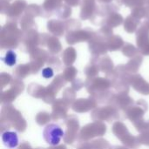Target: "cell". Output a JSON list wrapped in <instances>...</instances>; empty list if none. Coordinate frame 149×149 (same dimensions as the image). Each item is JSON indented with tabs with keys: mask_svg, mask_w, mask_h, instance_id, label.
<instances>
[{
	"mask_svg": "<svg viewBox=\"0 0 149 149\" xmlns=\"http://www.w3.org/2000/svg\"><path fill=\"white\" fill-rule=\"evenodd\" d=\"M64 134H65L62 128L56 124H50L46 126L43 132L45 141L48 144L52 146L58 145L60 142Z\"/></svg>",
	"mask_w": 149,
	"mask_h": 149,
	"instance_id": "obj_1",
	"label": "cell"
},
{
	"mask_svg": "<svg viewBox=\"0 0 149 149\" xmlns=\"http://www.w3.org/2000/svg\"><path fill=\"white\" fill-rule=\"evenodd\" d=\"M3 60L8 66H13L17 62V54L14 51H8L5 54V57L3 58Z\"/></svg>",
	"mask_w": 149,
	"mask_h": 149,
	"instance_id": "obj_3",
	"label": "cell"
},
{
	"mask_svg": "<svg viewBox=\"0 0 149 149\" xmlns=\"http://www.w3.org/2000/svg\"><path fill=\"white\" fill-rule=\"evenodd\" d=\"M2 141L9 148H16L18 145V136L15 132H5L2 134Z\"/></svg>",
	"mask_w": 149,
	"mask_h": 149,
	"instance_id": "obj_2",
	"label": "cell"
},
{
	"mask_svg": "<svg viewBox=\"0 0 149 149\" xmlns=\"http://www.w3.org/2000/svg\"><path fill=\"white\" fill-rule=\"evenodd\" d=\"M42 75L45 79H50V78H52L53 76V71H52V68H49V67L45 68L42 71Z\"/></svg>",
	"mask_w": 149,
	"mask_h": 149,
	"instance_id": "obj_4",
	"label": "cell"
}]
</instances>
